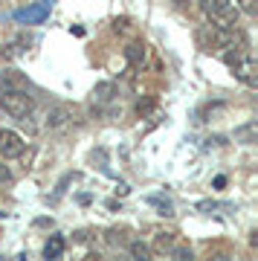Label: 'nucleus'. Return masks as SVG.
<instances>
[{
	"label": "nucleus",
	"mask_w": 258,
	"mask_h": 261,
	"mask_svg": "<svg viewBox=\"0 0 258 261\" xmlns=\"http://www.w3.org/2000/svg\"><path fill=\"white\" fill-rule=\"evenodd\" d=\"M171 3H174V6H189L192 0H171Z\"/></svg>",
	"instance_id": "nucleus-22"
},
{
	"label": "nucleus",
	"mask_w": 258,
	"mask_h": 261,
	"mask_svg": "<svg viewBox=\"0 0 258 261\" xmlns=\"http://www.w3.org/2000/svg\"><path fill=\"white\" fill-rule=\"evenodd\" d=\"M0 108L9 113L12 119H20V116H27L29 111H35V102H32V96L27 93V87H3V93H0Z\"/></svg>",
	"instance_id": "nucleus-1"
},
{
	"label": "nucleus",
	"mask_w": 258,
	"mask_h": 261,
	"mask_svg": "<svg viewBox=\"0 0 258 261\" xmlns=\"http://www.w3.org/2000/svg\"><path fill=\"white\" fill-rule=\"evenodd\" d=\"M229 38H232V32H226V29H221V27H215V23L197 29V44H200V49H206V53L229 47Z\"/></svg>",
	"instance_id": "nucleus-2"
},
{
	"label": "nucleus",
	"mask_w": 258,
	"mask_h": 261,
	"mask_svg": "<svg viewBox=\"0 0 258 261\" xmlns=\"http://www.w3.org/2000/svg\"><path fill=\"white\" fill-rule=\"evenodd\" d=\"M128 192H131V189L125 186V183H119V189H116V195H122V197H125V195H128Z\"/></svg>",
	"instance_id": "nucleus-21"
},
{
	"label": "nucleus",
	"mask_w": 258,
	"mask_h": 261,
	"mask_svg": "<svg viewBox=\"0 0 258 261\" xmlns=\"http://www.w3.org/2000/svg\"><path fill=\"white\" fill-rule=\"evenodd\" d=\"M73 119V111L67 108V105H56V108H49L44 116V128L49 130H58V128H64L67 122Z\"/></svg>",
	"instance_id": "nucleus-4"
},
{
	"label": "nucleus",
	"mask_w": 258,
	"mask_h": 261,
	"mask_svg": "<svg viewBox=\"0 0 258 261\" xmlns=\"http://www.w3.org/2000/svg\"><path fill=\"white\" fill-rule=\"evenodd\" d=\"M223 186H226V177H223V174L221 177H215V189H223Z\"/></svg>",
	"instance_id": "nucleus-20"
},
{
	"label": "nucleus",
	"mask_w": 258,
	"mask_h": 261,
	"mask_svg": "<svg viewBox=\"0 0 258 261\" xmlns=\"http://www.w3.org/2000/svg\"><path fill=\"white\" fill-rule=\"evenodd\" d=\"M238 12L249 15V18H255L258 15V0H238Z\"/></svg>",
	"instance_id": "nucleus-14"
},
{
	"label": "nucleus",
	"mask_w": 258,
	"mask_h": 261,
	"mask_svg": "<svg viewBox=\"0 0 258 261\" xmlns=\"http://www.w3.org/2000/svg\"><path fill=\"white\" fill-rule=\"evenodd\" d=\"M128 250H131V255H134V258H139V261L151 258V247H148V244H142V241H131Z\"/></svg>",
	"instance_id": "nucleus-12"
},
{
	"label": "nucleus",
	"mask_w": 258,
	"mask_h": 261,
	"mask_svg": "<svg viewBox=\"0 0 258 261\" xmlns=\"http://www.w3.org/2000/svg\"><path fill=\"white\" fill-rule=\"evenodd\" d=\"M113 27H116V29H125V27H128V18H116V20H113Z\"/></svg>",
	"instance_id": "nucleus-18"
},
{
	"label": "nucleus",
	"mask_w": 258,
	"mask_h": 261,
	"mask_svg": "<svg viewBox=\"0 0 258 261\" xmlns=\"http://www.w3.org/2000/svg\"><path fill=\"white\" fill-rule=\"evenodd\" d=\"M174 255H177V258H192V250L180 244V247H174Z\"/></svg>",
	"instance_id": "nucleus-16"
},
{
	"label": "nucleus",
	"mask_w": 258,
	"mask_h": 261,
	"mask_svg": "<svg viewBox=\"0 0 258 261\" xmlns=\"http://www.w3.org/2000/svg\"><path fill=\"white\" fill-rule=\"evenodd\" d=\"M35 226H53V221H49V218H38Z\"/></svg>",
	"instance_id": "nucleus-19"
},
{
	"label": "nucleus",
	"mask_w": 258,
	"mask_h": 261,
	"mask_svg": "<svg viewBox=\"0 0 258 261\" xmlns=\"http://www.w3.org/2000/svg\"><path fill=\"white\" fill-rule=\"evenodd\" d=\"M171 244H174V232H157V241H154L157 250H171Z\"/></svg>",
	"instance_id": "nucleus-13"
},
{
	"label": "nucleus",
	"mask_w": 258,
	"mask_h": 261,
	"mask_svg": "<svg viewBox=\"0 0 258 261\" xmlns=\"http://www.w3.org/2000/svg\"><path fill=\"white\" fill-rule=\"evenodd\" d=\"M67 250V241L61 235H49V241L44 244V258H61Z\"/></svg>",
	"instance_id": "nucleus-7"
},
{
	"label": "nucleus",
	"mask_w": 258,
	"mask_h": 261,
	"mask_svg": "<svg viewBox=\"0 0 258 261\" xmlns=\"http://www.w3.org/2000/svg\"><path fill=\"white\" fill-rule=\"evenodd\" d=\"M125 58H128L131 67H142V61H145V47H142V44H128Z\"/></svg>",
	"instance_id": "nucleus-10"
},
{
	"label": "nucleus",
	"mask_w": 258,
	"mask_h": 261,
	"mask_svg": "<svg viewBox=\"0 0 258 261\" xmlns=\"http://www.w3.org/2000/svg\"><path fill=\"white\" fill-rule=\"evenodd\" d=\"M9 180H12L9 166H3V163H0V183H9Z\"/></svg>",
	"instance_id": "nucleus-17"
},
{
	"label": "nucleus",
	"mask_w": 258,
	"mask_h": 261,
	"mask_svg": "<svg viewBox=\"0 0 258 261\" xmlns=\"http://www.w3.org/2000/svg\"><path fill=\"white\" fill-rule=\"evenodd\" d=\"M108 244H111V247H128L131 244L128 229H108Z\"/></svg>",
	"instance_id": "nucleus-11"
},
{
	"label": "nucleus",
	"mask_w": 258,
	"mask_h": 261,
	"mask_svg": "<svg viewBox=\"0 0 258 261\" xmlns=\"http://www.w3.org/2000/svg\"><path fill=\"white\" fill-rule=\"evenodd\" d=\"M113 96H116V84H113V82H99L96 87H93V102H96V105L113 102Z\"/></svg>",
	"instance_id": "nucleus-6"
},
{
	"label": "nucleus",
	"mask_w": 258,
	"mask_h": 261,
	"mask_svg": "<svg viewBox=\"0 0 258 261\" xmlns=\"http://www.w3.org/2000/svg\"><path fill=\"white\" fill-rule=\"evenodd\" d=\"M46 15H49V3H35V6H29V9H18V12H15V18L27 20V23H41Z\"/></svg>",
	"instance_id": "nucleus-5"
},
{
	"label": "nucleus",
	"mask_w": 258,
	"mask_h": 261,
	"mask_svg": "<svg viewBox=\"0 0 258 261\" xmlns=\"http://www.w3.org/2000/svg\"><path fill=\"white\" fill-rule=\"evenodd\" d=\"M148 200L160 209V215H166V218H171V215H174V206L168 203V200H160V197H148Z\"/></svg>",
	"instance_id": "nucleus-15"
},
{
	"label": "nucleus",
	"mask_w": 258,
	"mask_h": 261,
	"mask_svg": "<svg viewBox=\"0 0 258 261\" xmlns=\"http://www.w3.org/2000/svg\"><path fill=\"white\" fill-rule=\"evenodd\" d=\"M27 151V142H23V137H20L18 130H9V128H3L0 130V154L6 160L12 157H20Z\"/></svg>",
	"instance_id": "nucleus-3"
},
{
	"label": "nucleus",
	"mask_w": 258,
	"mask_h": 261,
	"mask_svg": "<svg viewBox=\"0 0 258 261\" xmlns=\"http://www.w3.org/2000/svg\"><path fill=\"white\" fill-rule=\"evenodd\" d=\"M258 137V122H247V125H241V128H235V140L238 142H247V145H252Z\"/></svg>",
	"instance_id": "nucleus-8"
},
{
	"label": "nucleus",
	"mask_w": 258,
	"mask_h": 261,
	"mask_svg": "<svg viewBox=\"0 0 258 261\" xmlns=\"http://www.w3.org/2000/svg\"><path fill=\"white\" fill-rule=\"evenodd\" d=\"M200 6H203V12H206V18L212 20V18H218L226 6H232V0H203Z\"/></svg>",
	"instance_id": "nucleus-9"
}]
</instances>
